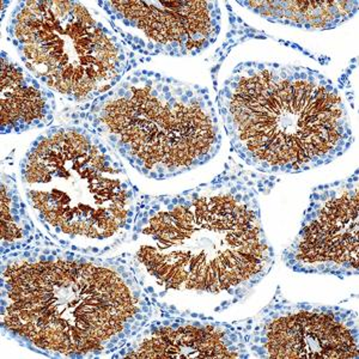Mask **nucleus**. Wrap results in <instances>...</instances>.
I'll use <instances>...</instances> for the list:
<instances>
[{"mask_svg": "<svg viewBox=\"0 0 359 359\" xmlns=\"http://www.w3.org/2000/svg\"><path fill=\"white\" fill-rule=\"evenodd\" d=\"M347 1H250L262 16L302 22L311 28H328L346 16Z\"/></svg>", "mask_w": 359, "mask_h": 359, "instance_id": "nucleus-8", "label": "nucleus"}, {"mask_svg": "<svg viewBox=\"0 0 359 359\" xmlns=\"http://www.w3.org/2000/svg\"><path fill=\"white\" fill-rule=\"evenodd\" d=\"M120 355H126V350H123H123H121V351H120Z\"/></svg>", "mask_w": 359, "mask_h": 359, "instance_id": "nucleus-9", "label": "nucleus"}, {"mask_svg": "<svg viewBox=\"0 0 359 359\" xmlns=\"http://www.w3.org/2000/svg\"><path fill=\"white\" fill-rule=\"evenodd\" d=\"M235 350H236V347H230L229 348V351H235Z\"/></svg>", "mask_w": 359, "mask_h": 359, "instance_id": "nucleus-10", "label": "nucleus"}, {"mask_svg": "<svg viewBox=\"0 0 359 359\" xmlns=\"http://www.w3.org/2000/svg\"><path fill=\"white\" fill-rule=\"evenodd\" d=\"M245 65L225 88L222 109L242 151L265 169L291 164L297 172L341 149L348 135L338 90L311 71Z\"/></svg>", "mask_w": 359, "mask_h": 359, "instance_id": "nucleus-1", "label": "nucleus"}, {"mask_svg": "<svg viewBox=\"0 0 359 359\" xmlns=\"http://www.w3.org/2000/svg\"><path fill=\"white\" fill-rule=\"evenodd\" d=\"M111 11L157 45L196 54L215 41L218 17L208 1H111Z\"/></svg>", "mask_w": 359, "mask_h": 359, "instance_id": "nucleus-6", "label": "nucleus"}, {"mask_svg": "<svg viewBox=\"0 0 359 359\" xmlns=\"http://www.w3.org/2000/svg\"><path fill=\"white\" fill-rule=\"evenodd\" d=\"M194 326H196V327H199V328H201V323H194Z\"/></svg>", "mask_w": 359, "mask_h": 359, "instance_id": "nucleus-11", "label": "nucleus"}, {"mask_svg": "<svg viewBox=\"0 0 359 359\" xmlns=\"http://www.w3.org/2000/svg\"><path fill=\"white\" fill-rule=\"evenodd\" d=\"M82 130L53 128L35 142L22 163L27 196L55 233L69 238L103 240L123 228L131 192L120 180L103 174L111 167L106 149L96 147Z\"/></svg>", "mask_w": 359, "mask_h": 359, "instance_id": "nucleus-3", "label": "nucleus"}, {"mask_svg": "<svg viewBox=\"0 0 359 359\" xmlns=\"http://www.w3.org/2000/svg\"><path fill=\"white\" fill-rule=\"evenodd\" d=\"M180 199L143 219L155 245H142L138 259L168 289L221 292L262 273L269 247L257 211L243 196L223 194Z\"/></svg>", "mask_w": 359, "mask_h": 359, "instance_id": "nucleus-2", "label": "nucleus"}, {"mask_svg": "<svg viewBox=\"0 0 359 359\" xmlns=\"http://www.w3.org/2000/svg\"><path fill=\"white\" fill-rule=\"evenodd\" d=\"M123 337H125V334H121V333L118 332V338H123Z\"/></svg>", "mask_w": 359, "mask_h": 359, "instance_id": "nucleus-12", "label": "nucleus"}, {"mask_svg": "<svg viewBox=\"0 0 359 359\" xmlns=\"http://www.w3.org/2000/svg\"><path fill=\"white\" fill-rule=\"evenodd\" d=\"M1 126L3 130L18 126L37 125L46 118L47 97L39 83L3 55L1 60Z\"/></svg>", "mask_w": 359, "mask_h": 359, "instance_id": "nucleus-7", "label": "nucleus"}, {"mask_svg": "<svg viewBox=\"0 0 359 359\" xmlns=\"http://www.w3.org/2000/svg\"><path fill=\"white\" fill-rule=\"evenodd\" d=\"M163 93L159 95L151 81L143 88L120 89L118 98L103 104L98 123L120 138L118 147L130 150L147 172L187 170L201 159L208 161L219 138L216 120L205 113V103L193 97L192 91L180 101L169 86H163Z\"/></svg>", "mask_w": 359, "mask_h": 359, "instance_id": "nucleus-5", "label": "nucleus"}, {"mask_svg": "<svg viewBox=\"0 0 359 359\" xmlns=\"http://www.w3.org/2000/svg\"><path fill=\"white\" fill-rule=\"evenodd\" d=\"M8 32L27 69L78 101L111 89L126 66L118 39L78 1H21Z\"/></svg>", "mask_w": 359, "mask_h": 359, "instance_id": "nucleus-4", "label": "nucleus"}]
</instances>
